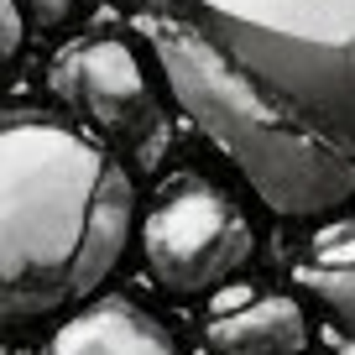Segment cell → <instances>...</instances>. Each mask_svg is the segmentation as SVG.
I'll use <instances>...</instances> for the list:
<instances>
[{
	"instance_id": "6",
	"label": "cell",
	"mask_w": 355,
	"mask_h": 355,
	"mask_svg": "<svg viewBox=\"0 0 355 355\" xmlns=\"http://www.w3.org/2000/svg\"><path fill=\"white\" fill-rule=\"evenodd\" d=\"M42 355H178L173 334L125 298H105L58 324Z\"/></svg>"
},
{
	"instance_id": "7",
	"label": "cell",
	"mask_w": 355,
	"mask_h": 355,
	"mask_svg": "<svg viewBox=\"0 0 355 355\" xmlns=\"http://www.w3.org/2000/svg\"><path fill=\"white\" fill-rule=\"evenodd\" d=\"M293 282L340 324L345 334H355V220L324 230L309 245L298 266H293Z\"/></svg>"
},
{
	"instance_id": "4",
	"label": "cell",
	"mask_w": 355,
	"mask_h": 355,
	"mask_svg": "<svg viewBox=\"0 0 355 355\" xmlns=\"http://www.w3.org/2000/svg\"><path fill=\"white\" fill-rule=\"evenodd\" d=\"M53 89L105 136H131L152 115V89L125 42H73L53 68Z\"/></svg>"
},
{
	"instance_id": "5",
	"label": "cell",
	"mask_w": 355,
	"mask_h": 355,
	"mask_svg": "<svg viewBox=\"0 0 355 355\" xmlns=\"http://www.w3.org/2000/svg\"><path fill=\"white\" fill-rule=\"evenodd\" d=\"M204 340L214 355H298L309 350V319L293 298L261 293L245 303H214Z\"/></svg>"
},
{
	"instance_id": "9",
	"label": "cell",
	"mask_w": 355,
	"mask_h": 355,
	"mask_svg": "<svg viewBox=\"0 0 355 355\" xmlns=\"http://www.w3.org/2000/svg\"><path fill=\"white\" fill-rule=\"evenodd\" d=\"M26 6V16H32L37 26H42V32H53V26H63L68 16L78 11V0H21Z\"/></svg>"
},
{
	"instance_id": "3",
	"label": "cell",
	"mask_w": 355,
	"mask_h": 355,
	"mask_svg": "<svg viewBox=\"0 0 355 355\" xmlns=\"http://www.w3.org/2000/svg\"><path fill=\"white\" fill-rule=\"evenodd\" d=\"M256 251L251 220L209 178L178 173L141 220V256L157 288L178 298H209L241 277Z\"/></svg>"
},
{
	"instance_id": "2",
	"label": "cell",
	"mask_w": 355,
	"mask_h": 355,
	"mask_svg": "<svg viewBox=\"0 0 355 355\" xmlns=\"http://www.w3.org/2000/svg\"><path fill=\"white\" fill-rule=\"evenodd\" d=\"M0 298L6 324L84 303L131 245L136 189L105 146L26 115L0 136Z\"/></svg>"
},
{
	"instance_id": "1",
	"label": "cell",
	"mask_w": 355,
	"mask_h": 355,
	"mask_svg": "<svg viewBox=\"0 0 355 355\" xmlns=\"http://www.w3.org/2000/svg\"><path fill=\"white\" fill-rule=\"evenodd\" d=\"M178 105L282 220L355 199V0H141Z\"/></svg>"
},
{
	"instance_id": "8",
	"label": "cell",
	"mask_w": 355,
	"mask_h": 355,
	"mask_svg": "<svg viewBox=\"0 0 355 355\" xmlns=\"http://www.w3.org/2000/svg\"><path fill=\"white\" fill-rule=\"evenodd\" d=\"M16 53H21V6L0 0V58L16 63Z\"/></svg>"
}]
</instances>
